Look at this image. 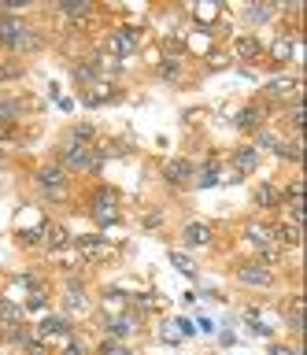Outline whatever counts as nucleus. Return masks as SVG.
<instances>
[{"instance_id":"nucleus-1","label":"nucleus","mask_w":307,"mask_h":355,"mask_svg":"<svg viewBox=\"0 0 307 355\" xmlns=\"http://www.w3.org/2000/svg\"><path fill=\"white\" fill-rule=\"evenodd\" d=\"M34 182H37V189H41L49 200H63V196H67L71 174L63 171L60 163H45V166H37V171H34Z\"/></svg>"},{"instance_id":"nucleus-2","label":"nucleus","mask_w":307,"mask_h":355,"mask_svg":"<svg viewBox=\"0 0 307 355\" xmlns=\"http://www.w3.org/2000/svg\"><path fill=\"white\" fill-rule=\"evenodd\" d=\"M89 211H93V218L100 222V226H115V222L123 218V211H119V193L112 185H100L89 200Z\"/></svg>"},{"instance_id":"nucleus-3","label":"nucleus","mask_w":307,"mask_h":355,"mask_svg":"<svg viewBox=\"0 0 307 355\" xmlns=\"http://www.w3.org/2000/svg\"><path fill=\"white\" fill-rule=\"evenodd\" d=\"M107 52L115 55V60H130V55L137 52V44H141V26H115L112 33H107Z\"/></svg>"},{"instance_id":"nucleus-4","label":"nucleus","mask_w":307,"mask_h":355,"mask_svg":"<svg viewBox=\"0 0 307 355\" xmlns=\"http://www.w3.org/2000/svg\"><path fill=\"white\" fill-rule=\"evenodd\" d=\"M267 119H270V104H263V100H252V104H245L234 115V130L240 133H256L259 126H267Z\"/></svg>"},{"instance_id":"nucleus-5","label":"nucleus","mask_w":307,"mask_h":355,"mask_svg":"<svg viewBox=\"0 0 307 355\" xmlns=\"http://www.w3.org/2000/svg\"><path fill=\"white\" fill-rule=\"evenodd\" d=\"M26 30H30V22H23L19 15H12V11H0V49L19 52V44H23Z\"/></svg>"},{"instance_id":"nucleus-6","label":"nucleus","mask_w":307,"mask_h":355,"mask_svg":"<svg viewBox=\"0 0 307 355\" xmlns=\"http://www.w3.org/2000/svg\"><path fill=\"white\" fill-rule=\"evenodd\" d=\"M300 96V78H267L263 82V104H281V100Z\"/></svg>"},{"instance_id":"nucleus-7","label":"nucleus","mask_w":307,"mask_h":355,"mask_svg":"<svg viewBox=\"0 0 307 355\" xmlns=\"http://www.w3.org/2000/svg\"><path fill=\"white\" fill-rule=\"evenodd\" d=\"M141 326V315H134V311H119V315H107L104 318V337H115V340H130Z\"/></svg>"},{"instance_id":"nucleus-8","label":"nucleus","mask_w":307,"mask_h":355,"mask_svg":"<svg viewBox=\"0 0 307 355\" xmlns=\"http://www.w3.org/2000/svg\"><path fill=\"white\" fill-rule=\"evenodd\" d=\"M234 277H237V285H248V288H274V270H267V266H259L256 259L252 263H240L237 270H234Z\"/></svg>"},{"instance_id":"nucleus-9","label":"nucleus","mask_w":307,"mask_h":355,"mask_svg":"<svg viewBox=\"0 0 307 355\" xmlns=\"http://www.w3.org/2000/svg\"><path fill=\"white\" fill-rule=\"evenodd\" d=\"M193 174H196V166H193V159H185V155H178V159H167V163H163V182H167L170 189L193 185Z\"/></svg>"},{"instance_id":"nucleus-10","label":"nucleus","mask_w":307,"mask_h":355,"mask_svg":"<svg viewBox=\"0 0 307 355\" xmlns=\"http://www.w3.org/2000/svg\"><path fill=\"white\" fill-rule=\"evenodd\" d=\"M74 244H78L82 259H89V263H100V259H112L115 255L112 244H107L104 237H96V233H82V237H74Z\"/></svg>"},{"instance_id":"nucleus-11","label":"nucleus","mask_w":307,"mask_h":355,"mask_svg":"<svg viewBox=\"0 0 307 355\" xmlns=\"http://www.w3.org/2000/svg\"><path fill=\"white\" fill-rule=\"evenodd\" d=\"M182 241L189 244V248H211V241H215V226H211V222H204V218L185 222Z\"/></svg>"},{"instance_id":"nucleus-12","label":"nucleus","mask_w":307,"mask_h":355,"mask_svg":"<svg viewBox=\"0 0 307 355\" xmlns=\"http://www.w3.org/2000/svg\"><path fill=\"white\" fill-rule=\"evenodd\" d=\"M63 307H67V315H82V311H89V296H85V282L78 274L67 282L63 288Z\"/></svg>"},{"instance_id":"nucleus-13","label":"nucleus","mask_w":307,"mask_h":355,"mask_svg":"<svg viewBox=\"0 0 307 355\" xmlns=\"http://www.w3.org/2000/svg\"><path fill=\"white\" fill-rule=\"evenodd\" d=\"M252 204L259 211H278L281 207V185L278 182H263L256 185V193H252Z\"/></svg>"},{"instance_id":"nucleus-14","label":"nucleus","mask_w":307,"mask_h":355,"mask_svg":"<svg viewBox=\"0 0 307 355\" xmlns=\"http://www.w3.org/2000/svg\"><path fill=\"white\" fill-rule=\"evenodd\" d=\"M229 163H234L237 174H252L259 166V148L256 144H240V148H234V155H229Z\"/></svg>"},{"instance_id":"nucleus-15","label":"nucleus","mask_w":307,"mask_h":355,"mask_svg":"<svg viewBox=\"0 0 307 355\" xmlns=\"http://www.w3.org/2000/svg\"><path fill=\"white\" fill-rule=\"evenodd\" d=\"M34 333H37V340H49V337H63V340H67V337H74V326H71V318L56 315V318H45Z\"/></svg>"},{"instance_id":"nucleus-16","label":"nucleus","mask_w":307,"mask_h":355,"mask_svg":"<svg viewBox=\"0 0 307 355\" xmlns=\"http://www.w3.org/2000/svg\"><path fill=\"white\" fill-rule=\"evenodd\" d=\"M112 100H119V89H115L112 82H93L89 93H82V104H89V107L112 104Z\"/></svg>"},{"instance_id":"nucleus-17","label":"nucleus","mask_w":307,"mask_h":355,"mask_svg":"<svg viewBox=\"0 0 307 355\" xmlns=\"http://www.w3.org/2000/svg\"><path fill=\"white\" fill-rule=\"evenodd\" d=\"M218 182H222V163L215 159H207V166H200V171L193 174V189H215Z\"/></svg>"},{"instance_id":"nucleus-18","label":"nucleus","mask_w":307,"mask_h":355,"mask_svg":"<svg viewBox=\"0 0 307 355\" xmlns=\"http://www.w3.org/2000/svg\"><path fill=\"white\" fill-rule=\"evenodd\" d=\"M234 55H237V60H259V55H263L259 37H252V33H240V37H234Z\"/></svg>"},{"instance_id":"nucleus-19","label":"nucleus","mask_w":307,"mask_h":355,"mask_svg":"<svg viewBox=\"0 0 307 355\" xmlns=\"http://www.w3.org/2000/svg\"><path fill=\"white\" fill-rule=\"evenodd\" d=\"M245 241L252 244V248H259V244H274V237H270V222H259V218L245 222Z\"/></svg>"},{"instance_id":"nucleus-20","label":"nucleus","mask_w":307,"mask_h":355,"mask_svg":"<svg viewBox=\"0 0 307 355\" xmlns=\"http://www.w3.org/2000/svg\"><path fill=\"white\" fill-rule=\"evenodd\" d=\"M182 71H185V60H182V55H159L156 74L163 78V82H178Z\"/></svg>"},{"instance_id":"nucleus-21","label":"nucleus","mask_w":307,"mask_h":355,"mask_svg":"<svg viewBox=\"0 0 307 355\" xmlns=\"http://www.w3.org/2000/svg\"><path fill=\"white\" fill-rule=\"evenodd\" d=\"M23 315H26V311L19 307V304H12V300L0 296V333L12 329V326H23Z\"/></svg>"},{"instance_id":"nucleus-22","label":"nucleus","mask_w":307,"mask_h":355,"mask_svg":"<svg viewBox=\"0 0 307 355\" xmlns=\"http://www.w3.org/2000/svg\"><path fill=\"white\" fill-rule=\"evenodd\" d=\"M45 244L52 252H63V248H71V244H74V237L63 226H56V222H49V226H45Z\"/></svg>"},{"instance_id":"nucleus-23","label":"nucleus","mask_w":307,"mask_h":355,"mask_svg":"<svg viewBox=\"0 0 307 355\" xmlns=\"http://www.w3.org/2000/svg\"><path fill=\"white\" fill-rule=\"evenodd\" d=\"M19 119H23V100L4 96V100H0V126H8V130H12Z\"/></svg>"},{"instance_id":"nucleus-24","label":"nucleus","mask_w":307,"mask_h":355,"mask_svg":"<svg viewBox=\"0 0 307 355\" xmlns=\"http://www.w3.org/2000/svg\"><path fill=\"white\" fill-rule=\"evenodd\" d=\"M71 74H74V82H82V85L100 82V71H96V60H93V55H89V60H78V63H74Z\"/></svg>"},{"instance_id":"nucleus-25","label":"nucleus","mask_w":307,"mask_h":355,"mask_svg":"<svg viewBox=\"0 0 307 355\" xmlns=\"http://www.w3.org/2000/svg\"><path fill=\"white\" fill-rule=\"evenodd\" d=\"M63 137H71V141H78V144H96V126H93V122H74Z\"/></svg>"},{"instance_id":"nucleus-26","label":"nucleus","mask_w":307,"mask_h":355,"mask_svg":"<svg viewBox=\"0 0 307 355\" xmlns=\"http://www.w3.org/2000/svg\"><path fill=\"white\" fill-rule=\"evenodd\" d=\"M300 148L304 144H300V133H296L292 141H281L278 148H274V155H278V159H289V163H300V155H304Z\"/></svg>"},{"instance_id":"nucleus-27","label":"nucleus","mask_w":307,"mask_h":355,"mask_svg":"<svg viewBox=\"0 0 307 355\" xmlns=\"http://www.w3.org/2000/svg\"><path fill=\"white\" fill-rule=\"evenodd\" d=\"M49 307V288L45 285H37V288H30V300H26V311L30 315H37V311H45Z\"/></svg>"},{"instance_id":"nucleus-28","label":"nucleus","mask_w":307,"mask_h":355,"mask_svg":"<svg viewBox=\"0 0 307 355\" xmlns=\"http://www.w3.org/2000/svg\"><path fill=\"white\" fill-rule=\"evenodd\" d=\"M252 144H256V148H278V144H281V137H278V133H274L270 126H259L256 130V141H252Z\"/></svg>"},{"instance_id":"nucleus-29","label":"nucleus","mask_w":307,"mask_h":355,"mask_svg":"<svg viewBox=\"0 0 307 355\" xmlns=\"http://www.w3.org/2000/svg\"><path fill=\"white\" fill-rule=\"evenodd\" d=\"M56 15H63V19H85V15H93V4H56Z\"/></svg>"},{"instance_id":"nucleus-30","label":"nucleus","mask_w":307,"mask_h":355,"mask_svg":"<svg viewBox=\"0 0 307 355\" xmlns=\"http://www.w3.org/2000/svg\"><path fill=\"white\" fill-rule=\"evenodd\" d=\"M45 226H49V222H41L37 230H23V233H19V244H26V248H37V244H45Z\"/></svg>"},{"instance_id":"nucleus-31","label":"nucleus","mask_w":307,"mask_h":355,"mask_svg":"<svg viewBox=\"0 0 307 355\" xmlns=\"http://www.w3.org/2000/svg\"><path fill=\"white\" fill-rule=\"evenodd\" d=\"M218 4H200V8H193V15H196V22H200V30H207V22H215L218 19Z\"/></svg>"},{"instance_id":"nucleus-32","label":"nucleus","mask_w":307,"mask_h":355,"mask_svg":"<svg viewBox=\"0 0 307 355\" xmlns=\"http://www.w3.org/2000/svg\"><path fill=\"white\" fill-rule=\"evenodd\" d=\"M285 122H289V126L300 133V122H304V107H300V96H292L289 100V111H285Z\"/></svg>"},{"instance_id":"nucleus-33","label":"nucleus","mask_w":307,"mask_h":355,"mask_svg":"<svg viewBox=\"0 0 307 355\" xmlns=\"http://www.w3.org/2000/svg\"><path fill=\"white\" fill-rule=\"evenodd\" d=\"M245 19H248V22H270V19H274V8L252 4V8H245Z\"/></svg>"},{"instance_id":"nucleus-34","label":"nucleus","mask_w":307,"mask_h":355,"mask_svg":"<svg viewBox=\"0 0 307 355\" xmlns=\"http://www.w3.org/2000/svg\"><path fill=\"white\" fill-rule=\"evenodd\" d=\"M60 355H89V348H85L82 337H67V340H63V348H60Z\"/></svg>"},{"instance_id":"nucleus-35","label":"nucleus","mask_w":307,"mask_h":355,"mask_svg":"<svg viewBox=\"0 0 307 355\" xmlns=\"http://www.w3.org/2000/svg\"><path fill=\"white\" fill-rule=\"evenodd\" d=\"M170 263H174V270H182V274H196V263L189 259V255H182V252H170Z\"/></svg>"},{"instance_id":"nucleus-36","label":"nucleus","mask_w":307,"mask_h":355,"mask_svg":"<svg viewBox=\"0 0 307 355\" xmlns=\"http://www.w3.org/2000/svg\"><path fill=\"white\" fill-rule=\"evenodd\" d=\"M15 78H23V63L4 60V63H0V82H15Z\"/></svg>"},{"instance_id":"nucleus-37","label":"nucleus","mask_w":307,"mask_h":355,"mask_svg":"<svg viewBox=\"0 0 307 355\" xmlns=\"http://www.w3.org/2000/svg\"><path fill=\"white\" fill-rule=\"evenodd\" d=\"M119 352H123V340H115V337H104L96 344V355H119Z\"/></svg>"},{"instance_id":"nucleus-38","label":"nucleus","mask_w":307,"mask_h":355,"mask_svg":"<svg viewBox=\"0 0 307 355\" xmlns=\"http://www.w3.org/2000/svg\"><path fill=\"white\" fill-rule=\"evenodd\" d=\"M248 333H256V337H274V326H267V322H259V318H248Z\"/></svg>"},{"instance_id":"nucleus-39","label":"nucleus","mask_w":307,"mask_h":355,"mask_svg":"<svg viewBox=\"0 0 307 355\" xmlns=\"http://www.w3.org/2000/svg\"><path fill=\"white\" fill-rule=\"evenodd\" d=\"M159 340H167V344H178V340H182V333H178V326H174V322H167V326L159 329Z\"/></svg>"},{"instance_id":"nucleus-40","label":"nucleus","mask_w":307,"mask_h":355,"mask_svg":"<svg viewBox=\"0 0 307 355\" xmlns=\"http://www.w3.org/2000/svg\"><path fill=\"white\" fill-rule=\"evenodd\" d=\"M19 355H49V348H45V340H34L26 348H19Z\"/></svg>"},{"instance_id":"nucleus-41","label":"nucleus","mask_w":307,"mask_h":355,"mask_svg":"<svg viewBox=\"0 0 307 355\" xmlns=\"http://www.w3.org/2000/svg\"><path fill=\"white\" fill-rule=\"evenodd\" d=\"M174 326H178L182 337H193V333H196V322H189V318H174Z\"/></svg>"},{"instance_id":"nucleus-42","label":"nucleus","mask_w":307,"mask_h":355,"mask_svg":"<svg viewBox=\"0 0 307 355\" xmlns=\"http://www.w3.org/2000/svg\"><path fill=\"white\" fill-rule=\"evenodd\" d=\"M141 222H145V230H156V226H163V211H148Z\"/></svg>"},{"instance_id":"nucleus-43","label":"nucleus","mask_w":307,"mask_h":355,"mask_svg":"<svg viewBox=\"0 0 307 355\" xmlns=\"http://www.w3.org/2000/svg\"><path fill=\"white\" fill-rule=\"evenodd\" d=\"M285 307H289V315H300V311H304V296H300V293H292Z\"/></svg>"},{"instance_id":"nucleus-44","label":"nucleus","mask_w":307,"mask_h":355,"mask_svg":"<svg viewBox=\"0 0 307 355\" xmlns=\"http://www.w3.org/2000/svg\"><path fill=\"white\" fill-rule=\"evenodd\" d=\"M270 355H300V348H289V344H274Z\"/></svg>"},{"instance_id":"nucleus-45","label":"nucleus","mask_w":307,"mask_h":355,"mask_svg":"<svg viewBox=\"0 0 307 355\" xmlns=\"http://www.w3.org/2000/svg\"><path fill=\"white\" fill-rule=\"evenodd\" d=\"M196 329H204V333H215V322H211V318H200V322H196Z\"/></svg>"},{"instance_id":"nucleus-46","label":"nucleus","mask_w":307,"mask_h":355,"mask_svg":"<svg viewBox=\"0 0 307 355\" xmlns=\"http://www.w3.org/2000/svg\"><path fill=\"white\" fill-rule=\"evenodd\" d=\"M8 137H12V130H8V126H0V144H8Z\"/></svg>"},{"instance_id":"nucleus-47","label":"nucleus","mask_w":307,"mask_h":355,"mask_svg":"<svg viewBox=\"0 0 307 355\" xmlns=\"http://www.w3.org/2000/svg\"><path fill=\"white\" fill-rule=\"evenodd\" d=\"M119 355H137L134 348H126V344H123V352H119Z\"/></svg>"}]
</instances>
